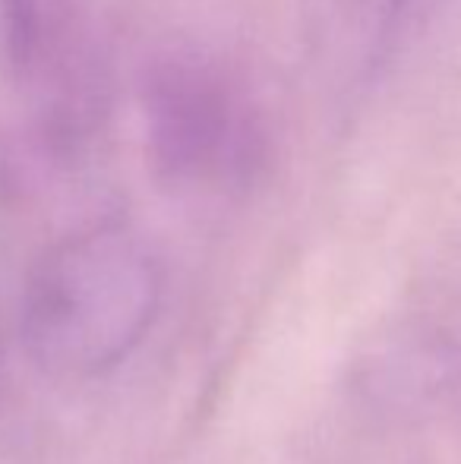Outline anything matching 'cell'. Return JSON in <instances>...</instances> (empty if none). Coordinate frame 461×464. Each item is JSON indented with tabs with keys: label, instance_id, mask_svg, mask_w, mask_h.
<instances>
[{
	"label": "cell",
	"instance_id": "1",
	"mask_svg": "<svg viewBox=\"0 0 461 464\" xmlns=\"http://www.w3.org/2000/svg\"><path fill=\"white\" fill-rule=\"evenodd\" d=\"M161 294V266L146 240L120 221H95L32 263L19 294V338L44 376H105L146 342Z\"/></svg>",
	"mask_w": 461,
	"mask_h": 464
},
{
	"label": "cell",
	"instance_id": "2",
	"mask_svg": "<svg viewBox=\"0 0 461 464\" xmlns=\"http://www.w3.org/2000/svg\"><path fill=\"white\" fill-rule=\"evenodd\" d=\"M142 127L149 168L174 193L246 189L272 159L269 121L250 86L203 51H168L149 63Z\"/></svg>",
	"mask_w": 461,
	"mask_h": 464
},
{
	"label": "cell",
	"instance_id": "3",
	"mask_svg": "<svg viewBox=\"0 0 461 464\" xmlns=\"http://www.w3.org/2000/svg\"><path fill=\"white\" fill-rule=\"evenodd\" d=\"M0 73L32 98L51 155H73L108 111V67L73 0H0Z\"/></svg>",
	"mask_w": 461,
	"mask_h": 464
},
{
	"label": "cell",
	"instance_id": "4",
	"mask_svg": "<svg viewBox=\"0 0 461 464\" xmlns=\"http://www.w3.org/2000/svg\"><path fill=\"white\" fill-rule=\"evenodd\" d=\"M437 0H326V25L363 67H373L399 44Z\"/></svg>",
	"mask_w": 461,
	"mask_h": 464
},
{
	"label": "cell",
	"instance_id": "5",
	"mask_svg": "<svg viewBox=\"0 0 461 464\" xmlns=\"http://www.w3.org/2000/svg\"><path fill=\"white\" fill-rule=\"evenodd\" d=\"M0 372H4V332H0Z\"/></svg>",
	"mask_w": 461,
	"mask_h": 464
}]
</instances>
